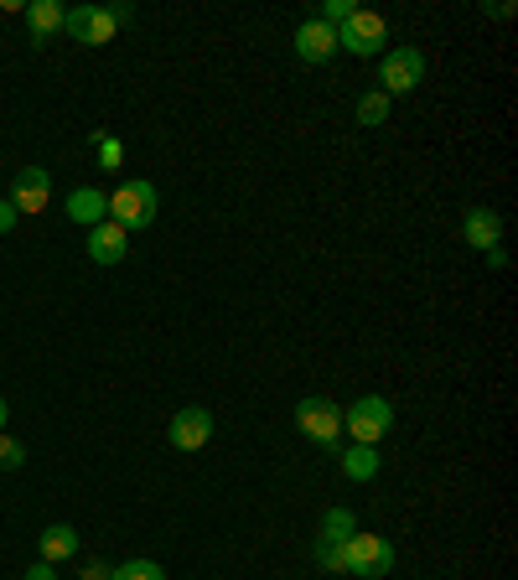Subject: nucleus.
Here are the masks:
<instances>
[{
	"label": "nucleus",
	"instance_id": "f257e3e1",
	"mask_svg": "<svg viewBox=\"0 0 518 580\" xmlns=\"http://www.w3.org/2000/svg\"><path fill=\"white\" fill-rule=\"evenodd\" d=\"M156 208H161L156 181L136 177V181H125V187H115V198H109V223H120L125 234H136V228H151V223H156Z\"/></svg>",
	"mask_w": 518,
	"mask_h": 580
},
{
	"label": "nucleus",
	"instance_id": "f03ea898",
	"mask_svg": "<svg viewBox=\"0 0 518 580\" xmlns=\"http://www.w3.org/2000/svg\"><path fill=\"white\" fill-rule=\"evenodd\" d=\"M338 32V52H353V58H384L389 47V21L379 16V11H353V16L342 21V26H332Z\"/></svg>",
	"mask_w": 518,
	"mask_h": 580
},
{
	"label": "nucleus",
	"instance_id": "7ed1b4c3",
	"mask_svg": "<svg viewBox=\"0 0 518 580\" xmlns=\"http://www.w3.org/2000/svg\"><path fill=\"white\" fill-rule=\"evenodd\" d=\"M342 430L353 436V446H379L395 430V404L384 394H363L353 410H342Z\"/></svg>",
	"mask_w": 518,
	"mask_h": 580
},
{
	"label": "nucleus",
	"instance_id": "20e7f679",
	"mask_svg": "<svg viewBox=\"0 0 518 580\" xmlns=\"http://www.w3.org/2000/svg\"><path fill=\"white\" fill-rule=\"evenodd\" d=\"M348 549V576H363V580H379L395 570V544L384 540V534H353V540L342 544Z\"/></svg>",
	"mask_w": 518,
	"mask_h": 580
},
{
	"label": "nucleus",
	"instance_id": "39448f33",
	"mask_svg": "<svg viewBox=\"0 0 518 580\" xmlns=\"http://www.w3.org/2000/svg\"><path fill=\"white\" fill-rule=\"evenodd\" d=\"M296 430L306 440H317V446H338V436H342V410L327 394H311V400H301L296 404Z\"/></svg>",
	"mask_w": 518,
	"mask_h": 580
},
{
	"label": "nucleus",
	"instance_id": "423d86ee",
	"mask_svg": "<svg viewBox=\"0 0 518 580\" xmlns=\"http://www.w3.org/2000/svg\"><path fill=\"white\" fill-rule=\"evenodd\" d=\"M420 79H425V52H420V47H389L379 58V83H384L389 99L420 88Z\"/></svg>",
	"mask_w": 518,
	"mask_h": 580
},
{
	"label": "nucleus",
	"instance_id": "0eeeda50",
	"mask_svg": "<svg viewBox=\"0 0 518 580\" xmlns=\"http://www.w3.org/2000/svg\"><path fill=\"white\" fill-rule=\"evenodd\" d=\"M62 32L73 42H83V47H104V42H115V16L104 5H73L62 16Z\"/></svg>",
	"mask_w": 518,
	"mask_h": 580
},
{
	"label": "nucleus",
	"instance_id": "6e6552de",
	"mask_svg": "<svg viewBox=\"0 0 518 580\" xmlns=\"http://www.w3.org/2000/svg\"><path fill=\"white\" fill-rule=\"evenodd\" d=\"M11 208L16 213H42L47 202H52V177H47V166H21L16 177H11Z\"/></svg>",
	"mask_w": 518,
	"mask_h": 580
},
{
	"label": "nucleus",
	"instance_id": "1a4fd4ad",
	"mask_svg": "<svg viewBox=\"0 0 518 580\" xmlns=\"http://www.w3.org/2000/svg\"><path fill=\"white\" fill-rule=\"evenodd\" d=\"M296 58L311 62V68L332 62V58H338V32H332V26H327L321 16H306L296 26Z\"/></svg>",
	"mask_w": 518,
	"mask_h": 580
},
{
	"label": "nucleus",
	"instance_id": "9d476101",
	"mask_svg": "<svg viewBox=\"0 0 518 580\" xmlns=\"http://www.w3.org/2000/svg\"><path fill=\"white\" fill-rule=\"evenodd\" d=\"M166 436H172V446H177V451H202V446L213 440V410H202V404L177 410Z\"/></svg>",
	"mask_w": 518,
	"mask_h": 580
},
{
	"label": "nucleus",
	"instance_id": "9b49d317",
	"mask_svg": "<svg viewBox=\"0 0 518 580\" xmlns=\"http://www.w3.org/2000/svg\"><path fill=\"white\" fill-rule=\"evenodd\" d=\"M62 213H68V223H79V228H99L109 218V198H104L99 187H73L68 202H62Z\"/></svg>",
	"mask_w": 518,
	"mask_h": 580
},
{
	"label": "nucleus",
	"instance_id": "f8f14e48",
	"mask_svg": "<svg viewBox=\"0 0 518 580\" xmlns=\"http://www.w3.org/2000/svg\"><path fill=\"white\" fill-rule=\"evenodd\" d=\"M130 255V234H125L120 223L104 218L99 228H89V260L94 264H120Z\"/></svg>",
	"mask_w": 518,
	"mask_h": 580
},
{
	"label": "nucleus",
	"instance_id": "ddd939ff",
	"mask_svg": "<svg viewBox=\"0 0 518 580\" xmlns=\"http://www.w3.org/2000/svg\"><path fill=\"white\" fill-rule=\"evenodd\" d=\"M461 239L487 255V249H498V239H503V218L493 213V208H467V218H461Z\"/></svg>",
	"mask_w": 518,
	"mask_h": 580
},
{
	"label": "nucleus",
	"instance_id": "4468645a",
	"mask_svg": "<svg viewBox=\"0 0 518 580\" xmlns=\"http://www.w3.org/2000/svg\"><path fill=\"white\" fill-rule=\"evenodd\" d=\"M37 549H42V560H47V565L73 560V555H79V534H73V523H47V529H42V540H37Z\"/></svg>",
	"mask_w": 518,
	"mask_h": 580
},
{
	"label": "nucleus",
	"instance_id": "2eb2a0df",
	"mask_svg": "<svg viewBox=\"0 0 518 580\" xmlns=\"http://www.w3.org/2000/svg\"><path fill=\"white\" fill-rule=\"evenodd\" d=\"M379 466H384L379 446H348V451H342V477L348 482H374Z\"/></svg>",
	"mask_w": 518,
	"mask_h": 580
},
{
	"label": "nucleus",
	"instance_id": "dca6fc26",
	"mask_svg": "<svg viewBox=\"0 0 518 580\" xmlns=\"http://www.w3.org/2000/svg\"><path fill=\"white\" fill-rule=\"evenodd\" d=\"M62 16H68V11H62L58 0H32V5H26V26H32V42L58 37V32H62Z\"/></svg>",
	"mask_w": 518,
	"mask_h": 580
},
{
	"label": "nucleus",
	"instance_id": "f3484780",
	"mask_svg": "<svg viewBox=\"0 0 518 580\" xmlns=\"http://www.w3.org/2000/svg\"><path fill=\"white\" fill-rule=\"evenodd\" d=\"M353 534H358V519H353V508H327V513H321V540L348 544Z\"/></svg>",
	"mask_w": 518,
	"mask_h": 580
},
{
	"label": "nucleus",
	"instance_id": "a211bd4d",
	"mask_svg": "<svg viewBox=\"0 0 518 580\" xmlns=\"http://www.w3.org/2000/svg\"><path fill=\"white\" fill-rule=\"evenodd\" d=\"M389 94H384V88H374V94H363L358 99V125H384L389 120Z\"/></svg>",
	"mask_w": 518,
	"mask_h": 580
},
{
	"label": "nucleus",
	"instance_id": "6ab92c4d",
	"mask_svg": "<svg viewBox=\"0 0 518 580\" xmlns=\"http://www.w3.org/2000/svg\"><path fill=\"white\" fill-rule=\"evenodd\" d=\"M109 580H166V570L156 560H125V565H115Z\"/></svg>",
	"mask_w": 518,
	"mask_h": 580
},
{
	"label": "nucleus",
	"instance_id": "aec40b11",
	"mask_svg": "<svg viewBox=\"0 0 518 580\" xmlns=\"http://www.w3.org/2000/svg\"><path fill=\"white\" fill-rule=\"evenodd\" d=\"M317 565L321 570H332V576H348V549L332 540H317Z\"/></svg>",
	"mask_w": 518,
	"mask_h": 580
},
{
	"label": "nucleus",
	"instance_id": "412c9836",
	"mask_svg": "<svg viewBox=\"0 0 518 580\" xmlns=\"http://www.w3.org/2000/svg\"><path fill=\"white\" fill-rule=\"evenodd\" d=\"M94 151H99V166H104V171H115V166L125 161V145L115 141V135H94Z\"/></svg>",
	"mask_w": 518,
	"mask_h": 580
},
{
	"label": "nucleus",
	"instance_id": "4be33fe9",
	"mask_svg": "<svg viewBox=\"0 0 518 580\" xmlns=\"http://www.w3.org/2000/svg\"><path fill=\"white\" fill-rule=\"evenodd\" d=\"M21 461H26V446L11 436H0V472H16Z\"/></svg>",
	"mask_w": 518,
	"mask_h": 580
},
{
	"label": "nucleus",
	"instance_id": "5701e85b",
	"mask_svg": "<svg viewBox=\"0 0 518 580\" xmlns=\"http://www.w3.org/2000/svg\"><path fill=\"white\" fill-rule=\"evenodd\" d=\"M353 11H358V5H353V0H327V5H321L317 16L327 21V26H342V21L353 16Z\"/></svg>",
	"mask_w": 518,
	"mask_h": 580
},
{
	"label": "nucleus",
	"instance_id": "b1692460",
	"mask_svg": "<svg viewBox=\"0 0 518 580\" xmlns=\"http://www.w3.org/2000/svg\"><path fill=\"white\" fill-rule=\"evenodd\" d=\"M16 208H11V202H0V234H11V228H16Z\"/></svg>",
	"mask_w": 518,
	"mask_h": 580
},
{
	"label": "nucleus",
	"instance_id": "393cba45",
	"mask_svg": "<svg viewBox=\"0 0 518 580\" xmlns=\"http://www.w3.org/2000/svg\"><path fill=\"white\" fill-rule=\"evenodd\" d=\"M26 580H58V576H52V565H47V560H37L32 570H26Z\"/></svg>",
	"mask_w": 518,
	"mask_h": 580
},
{
	"label": "nucleus",
	"instance_id": "a878e982",
	"mask_svg": "<svg viewBox=\"0 0 518 580\" xmlns=\"http://www.w3.org/2000/svg\"><path fill=\"white\" fill-rule=\"evenodd\" d=\"M104 11H109V16H115V26H125V21L136 16V11H130V5H104Z\"/></svg>",
	"mask_w": 518,
	"mask_h": 580
},
{
	"label": "nucleus",
	"instance_id": "bb28decb",
	"mask_svg": "<svg viewBox=\"0 0 518 580\" xmlns=\"http://www.w3.org/2000/svg\"><path fill=\"white\" fill-rule=\"evenodd\" d=\"M115 576V570H104V565H89V570H83V580H109Z\"/></svg>",
	"mask_w": 518,
	"mask_h": 580
},
{
	"label": "nucleus",
	"instance_id": "cd10ccee",
	"mask_svg": "<svg viewBox=\"0 0 518 580\" xmlns=\"http://www.w3.org/2000/svg\"><path fill=\"white\" fill-rule=\"evenodd\" d=\"M5 415H11V410H5V400H0V425H5Z\"/></svg>",
	"mask_w": 518,
	"mask_h": 580
}]
</instances>
